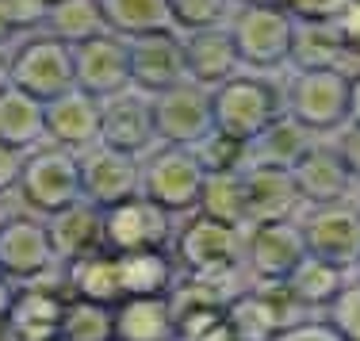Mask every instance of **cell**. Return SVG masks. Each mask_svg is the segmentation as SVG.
<instances>
[{
  "label": "cell",
  "instance_id": "1",
  "mask_svg": "<svg viewBox=\"0 0 360 341\" xmlns=\"http://www.w3.org/2000/svg\"><path fill=\"white\" fill-rule=\"evenodd\" d=\"M242 234L245 230L215 223L207 215H188V223L173 238V257L180 265V276L215 280V284H230L245 292L250 280L242 269Z\"/></svg>",
  "mask_w": 360,
  "mask_h": 341
},
{
  "label": "cell",
  "instance_id": "2",
  "mask_svg": "<svg viewBox=\"0 0 360 341\" xmlns=\"http://www.w3.org/2000/svg\"><path fill=\"white\" fill-rule=\"evenodd\" d=\"M295 12L272 0H245L230 15V35L242 54L245 73H276L291 65V46H295Z\"/></svg>",
  "mask_w": 360,
  "mask_h": 341
},
{
  "label": "cell",
  "instance_id": "3",
  "mask_svg": "<svg viewBox=\"0 0 360 341\" xmlns=\"http://www.w3.org/2000/svg\"><path fill=\"white\" fill-rule=\"evenodd\" d=\"M211 100H215V131L242 142L257 139L288 112L284 84H276L269 73H238L234 81L211 89Z\"/></svg>",
  "mask_w": 360,
  "mask_h": 341
},
{
  "label": "cell",
  "instance_id": "4",
  "mask_svg": "<svg viewBox=\"0 0 360 341\" xmlns=\"http://www.w3.org/2000/svg\"><path fill=\"white\" fill-rule=\"evenodd\" d=\"M349 77L345 70H291L284 84L288 115L314 139H333L349 123Z\"/></svg>",
  "mask_w": 360,
  "mask_h": 341
},
{
  "label": "cell",
  "instance_id": "5",
  "mask_svg": "<svg viewBox=\"0 0 360 341\" xmlns=\"http://www.w3.org/2000/svg\"><path fill=\"white\" fill-rule=\"evenodd\" d=\"M203 184H207V169L192 146H165L161 142L158 150L142 157V195L161 203L169 215H195Z\"/></svg>",
  "mask_w": 360,
  "mask_h": 341
},
{
  "label": "cell",
  "instance_id": "6",
  "mask_svg": "<svg viewBox=\"0 0 360 341\" xmlns=\"http://www.w3.org/2000/svg\"><path fill=\"white\" fill-rule=\"evenodd\" d=\"M20 195L27 203L31 215H54V211L70 207V203L84 200L81 188V153L62 150L54 142L31 150L27 165H23V181H20Z\"/></svg>",
  "mask_w": 360,
  "mask_h": 341
},
{
  "label": "cell",
  "instance_id": "7",
  "mask_svg": "<svg viewBox=\"0 0 360 341\" xmlns=\"http://www.w3.org/2000/svg\"><path fill=\"white\" fill-rule=\"evenodd\" d=\"M8 70H12V84L31 96H39L42 104L62 92L77 89V73H73V46H65L62 39L39 35L31 39H20L15 50L8 54Z\"/></svg>",
  "mask_w": 360,
  "mask_h": 341
},
{
  "label": "cell",
  "instance_id": "8",
  "mask_svg": "<svg viewBox=\"0 0 360 341\" xmlns=\"http://www.w3.org/2000/svg\"><path fill=\"white\" fill-rule=\"evenodd\" d=\"M0 272L15 288L46 284L50 276H62V261L50 242V230L42 215H12L0 230Z\"/></svg>",
  "mask_w": 360,
  "mask_h": 341
},
{
  "label": "cell",
  "instance_id": "9",
  "mask_svg": "<svg viewBox=\"0 0 360 341\" xmlns=\"http://www.w3.org/2000/svg\"><path fill=\"white\" fill-rule=\"evenodd\" d=\"M299 234H303V250L311 257L341 265L349 272L356 269V261H360V207H356V200L303 207Z\"/></svg>",
  "mask_w": 360,
  "mask_h": 341
},
{
  "label": "cell",
  "instance_id": "10",
  "mask_svg": "<svg viewBox=\"0 0 360 341\" xmlns=\"http://www.w3.org/2000/svg\"><path fill=\"white\" fill-rule=\"evenodd\" d=\"M307 257L303 234L295 223H257L242 234V269L250 288H280L291 269Z\"/></svg>",
  "mask_w": 360,
  "mask_h": 341
},
{
  "label": "cell",
  "instance_id": "11",
  "mask_svg": "<svg viewBox=\"0 0 360 341\" xmlns=\"http://www.w3.org/2000/svg\"><path fill=\"white\" fill-rule=\"evenodd\" d=\"M153 123H158V139L165 146H200L211 131H215V100L211 89L195 81H180L173 89L153 96Z\"/></svg>",
  "mask_w": 360,
  "mask_h": 341
},
{
  "label": "cell",
  "instance_id": "12",
  "mask_svg": "<svg viewBox=\"0 0 360 341\" xmlns=\"http://www.w3.org/2000/svg\"><path fill=\"white\" fill-rule=\"evenodd\" d=\"M173 219L150 195H134L127 203L104 211L108 223V250L111 253H139V250H173Z\"/></svg>",
  "mask_w": 360,
  "mask_h": 341
},
{
  "label": "cell",
  "instance_id": "13",
  "mask_svg": "<svg viewBox=\"0 0 360 341\" xmlns=\"http://www.w3.org/2000/svg\"><path fill=\"white\" fill-rule=\"evenodd\" d=\"M81 188L84 200L100 203L104 211L134 200V195H142V157L96 142L92 150L81 153Z\"/></svg>",
  "mask_w": 360,
  "mask_h": 341
},
{
  "label": "cell",
  "instance_id": "14",
  "mask_svg": "<svg viewBox=\"0 0 360 341\" xmlns=\"http://www.w3.org/2000/svg\"><path fill=\"white\" fill-rule=\"evenodd\" d=\"M100 115H104V142L108 146L139 153V157H146L150 150L161 146L150 92L131 84V89L115 92V96H104L100 100Z\"/></svg>",
  "mask_w": 360,
  "mask_h": 341
},
{
  "label": "cell",
  "instance_id": "15",
  "mask_svg": "<svg viewBox=\"0 0 360 341\" xmlns=\"http://www.w3.org/2000/svg\"><path fill=\"white\" fill-rule=\"evenodd\" d=\"M73 73L77 89L92 92L96 100L131 89V46H127V39L115 31H104V35L73 46Z\"/></svg>",
  "mask_w": 360,
  "mask_h": 341
},
{
  "label": "cell",
  "instance_id": "16",
  "mask_svg": "<svg viewBox=\"0 0 360 341\" xmlns=\"http://www.w3.org/2000/svg\"><path fill=\"white\" fill-rule=\"evenodd\" d=\"M131 46V84L150 96L188 81L184 65V35L180 31H153V35L127 39Z\"/></svg>",
  "mask_w": 360,
  "mask_h": 341
},
{
  "label": "cell",
  "instance_id": "17",
  "mask_svg": "<svg viewBox=\"0 0 360 341\" xmlns=\"http://www.w3.org/2000/svg\"><path fill=\"white\" fill-rule=\"evenodd\" d=\"M46 142L73 150V153H84L96 142H104L100 100L84 89H70L62 96L46 100Z\"/></svg>",
  "mask_w": 360,
  "mask_h": 341
},
{
  "label": "cell",
  "instance_id": "18",
  "mask_svg": "<svg viewBox=\"0 0 360 341\" xmlns=\"http://www.w3.org/2000/svg\"><path fill=\"white\" fill-rule=\"evenodd\" d=\"M42 219H46L50 242H54V250H58L62 269L108 250V223H104V207H100V203L77 200L70 207L54 211V215H42Z\"/></svg>",
  "mask_w": 360,
  "mask_h": 341
},
{
  "label": "cell",
  "instance_id": "19",
  "mask_svg": "<svg viewBox=\"0 0 360 341\" xmlns=\"http://www.w3.org/2000/svg\"><path fill=\"white\" fill-rule=\"evenodd\" d=\"M291 307L295 303L284 288H245L226 303V319L238 341H276L288 326H295Z\"/></svg>",
  "mask_w": 360,
  "mask_h": 341
},
{
  "label": "cell",
  "instance_id": "20",
  "mask_svg": "<svg viewBox=\"0 0 360 341\" xmlns=\"http://www.w3.org/2000/svg\"><path fill=\"white\" fill-rule=\"evenodd\" d=\"M65 288L27 284L15 288V300L4 314V326L12 341H58L62 337V314H65Z\"/></svg>",
  "mask_w": 360,
  "mask_h": 341
},
{
  "label": "cell",
  "instance_id": "21",
  "mask_svg": "<svg viewBox=\"0 0 360 341\" xmlns=\"http://www.w3.org/2000/svg\"><path fill=\"white\" fill-rule=\"evenodd\" d=\"M291 181H295L299 195H303L307 207H319V203H341L356 195V181L349 173V165L341 161V153L333 142H314L307 150V157L291 169Z\"/></svg>",
  "mask_w": 360,
  "mask_h": 341
},
{
  "label": "cell",
  "instance_id": "22",
  "mask_svg": "<svg viewBox=\"0 0 360 341\" xmlns=\"http://www.w3.org/2000/svg\"><path fill=\"white\" fill-rule=\"evenodd\" d=\"M184 65H188V81L203 84V89H219V84L234 81L238 73H245L230 27L184 35Z\"/></svg>",
  "mask_w": 360,
  "mask_h": 341
},
{
  "label": "cell",
  "instance_id": "23",
  "mask_svg": "<svg viewBox=\"0 0 360 341\" xmlns=\"http://www.w3.org/2000/svg\"><path fill=\"white\" fill-rule=\"evenodd\" d=\"M245 188H250V226L295 223L307 207L291 173L284 169H245Z\"/></svg>",
  "mask_w": 360,
  "mask_h": 341
},
{
  "label": "cell",
  "instance_id": "24",
  "mask_svg": "<svg viewBox=\"0 0 360 341\" xmlns=\"http://www.w3.org/2000/svg\"><path fill=\"white\" fill-rule=\"evenodd\" d=\"M349 280H353V272H349V269L330 265V261H319V257L307 253V257L291 269V276L280 288H284L288 300L295 303V311L326 314V311H330V303L341 295V288H345Z\"/></svg>",
  "mask_w": 360,
  "mask_h": 341
},
{
  "label": "cell",
  "instance_id": "25",
  "mask_svg": "<svg viewBox=\"0 0 360 341\" xmlns=\"http://www.w3.org/2000/svg\"><path fill=\"white\" fill-rule=\"evenodd\" d=\"M115 341H176L173 295H131L115 307Z\"/></svg>",
  "mask_w": 360,
  "mask_h": 341
},
{
  "label": "cell",
  "instance_id": "26",
  "mask_svg": "<svg viewBox=\"0 0 360 341\" xmlns=\"http://www.w3.org/2000/svg\"><path fill=\"white\" fill-rule=\"evenodd\" d=\"M62 288L73 300H92L104 307H119L127 300L123 292V269H119V253H96V257L73 261L62 269Z\"/></svg>",
  "mask_w": 360,
  "mask_h": 341
},
{
  "label": "cell",
  "instance_id": "27",
  "mask_svg": "<svg viewBox=\"0 0 360 341\" xmlns=\"http://www.w3.org/2000/svg\"><path fill=\"white\" fill-rule=\"evenodd\" d=\"M314 142L319 139H314L299 119H291L284 112L276 123L264 127L257 139H250V169H284V173H291V169L307 157V150H311Z\"/></svg>",
  "mask_w": 360,
  "mask_h": 341
},
{
  "label": "cell",
  "instance_id": "28",
  "mask_svg": "<svg viewBox=\"0 0 360 341\" xmlns=\"http://www.w3.org/2000/svg\"><path fill=\"white\" fill-rule=\"evenodd\" d=\"M0 142L23 153L46 146V104L31 92L8 84L0 92Z\"/></svg>",
  "mask_w": 360,
  "mask_h": 341
},
{
  "label": "cell",
  "instance_id": "29",
  "mask_svg": "<svg viewBox=\"0 0 360 341\" xmlns=\"http://www.w3.org/2000/svg\"><path fill=\"white\" fill-rule=\"evenodd\" d=\"M123 269V292L131 295H173L180 284V265L173 250H139V253H119Z\"/></svg>",
  "mask_w": 360,
  "mask_h": 341
},
{
  "label": "cell",
  "instance_id": "30",
  "mask_svg": "<svg viewBox=\"0 0 360 341\" xmlns=\"http://www.w3.org/2000/svg\"><path fill=\"white\" fill-rule=\"evenodd\" d=\"M345 58H349V42L341 39V31L330 20H299L295 23L291 70H341Z\"/></svg>",
  "mask_w": 360,
  "mask_h": 341
},
{
  "label": "cell",
  "instance_id": "31",
  "mask_svg": "<svg viewBox=\"0 0 360 341\" xmlns=\"http://www.w3.org/2000/svg\"><path fill=\"white\" fill-rule=\"evenodd\" d=\"M42 31L54 39H62L65 46H81V42L96 39L108 31V15L100 0H58L46 8Z\"/></svg>",
  "mask_w": 360,
  "mask_h": 341
},
{
  "label": "cell",
  "instance_id": "32",
  "mask_svg": "<svg viewBox=\"0 0 360 341\" xmlns=\"http://www.w3.org/2000/svg\"><path fill=\"white\" fill-rule=\"evenodd\" d=\"M195 215H207L215 223L250 226V188H245V173H207V184H203L200 195V211Z\"/></svg>",
  "mask_w": 360,
  "mask_h": 341
},
{
  "label": "cell",
  "instance_id": "33",
  "mask_svg": "<svg viewBox=\"0 0 360 341\" xmlns=\"http://www.w3.org/2000/svg\"><path fill=\"white\" fill-rule=\"evenodd\" d=\"M108 15V31L123 39L153 35V31H176L169 0H100Z\"/></svg>",
  "mask_w": 360,
  "mask_h": 341
},
{
  "label": "cell",
  "instance_id": "34",
  "mask_svg": "<svg viewBox=\"0 0 360 341\" xmlns=\"http://www.w3.org/2000/svg\"><path fill=\"white\" fill-rule=\"evenodd\" d=\"M58 341H115V307L92 300H65L62 337Z\"/></svg>",
  "mask_w": 360,
  "mask_h": 341
},
{
  "label": "cell",
  "instance_id": "35",
  "mask_svg": "<svg viewBox=\"0 0 360 341\" xmlns=\"http://www.w3.org/2000/svg\"><path fill=\"white\" fill-rule=\"evenodd\" d=\"M234 8H238V0H169L173 27L180 31V35L226 27L230 15H234Z\"/></svg>",
  "mask_w": 360,
  "mask_h": 341
},
{
  "label": "cell",
  "instance_id": "36",
  "mask_svg": "<svg viewBox=\"0 0 360 341\" xmlns=\"http://www.w3.org/2000/svg\"><path fill=\"white\" fill-rule=\"evenodd\" d=\"M195 153H200L207 173H245L250 169V142L234 139V134H222V131H211L195 146Z\"/></svg>",
  "mask_w": 360,
  "mask_h": 341
},
{
  "label": "cell",
  "instance_id": "37",
  "mask_svg": "<svg viewBox=\"0 0 360 341\" xmlns=\"http://www.w3.org/2000/svg\"><path fill=\"white\" fill-rule=\"evenodd\" d=\"M322 319L341 341H360V280L356 276L341 288V295L330 303V311Z\"/></svg>",
  "mask_w": 360,
  "mask_h": 341
},
{
  "label": "cell",
  "instance_id": "38",
  "mask_svg": "<svg viewBox=\"0 0 360 341\" xmlns=\"http://www.w3.org/2000/svg\"><path fill=\"white\" fill-rule=\"evenodd\" d=\"M23 165H27V153L0 142V195H15L23 181Z\"/></svg>",
  "mask_w": 360,
  "mask_h": 341
},
{
  "label": "cell",
  "instance_id": "39",
  "mask_svg": "<svg viewBox=\"0 0 360 341\" xmlns=\"http://www.w3.org/2000/svg\"><path fill=\"white\" fill-rule=\"evenodd\" d=\"M330 142L338 146L341 161L349 165V173H353V181H356V188H360V127H349V123H345Z\"/></svg>",
  "mask_w": 360,
  "mask_h": 341
},
{
  "label": "cell",
  "instance_id": "40",
  "mask_svg": "<svg viewBox=\"0 0 360 341\" xmlns=\"http://www.w3.org/2000/svg\"><path fill=\"white\" fill-rule=\"evenodd\" d=\"M276 341H341V337L326 326V319H299L295 326H288Z\"/></svg>",
  "mask_w": 360,
  "mask_h": 341
},
{
  "label": "cell",
  "instance_id": "41",
  "mask_svg": "<svg viewBox=\"0 0 360 341\" xmlns=\"http://www.w3.org/2000/svg\"><path fill=\"white\" fill-rule=\"evenodd\" d=\"M330 23L341 31V39L349 42V54H360V0H349Z\"/></svg>",
  "mask_w": 360,
  "mask_h": 341
},
{
  "label": "cell",
  "instance_id": "42",
  "mask_svg": "<svg viewBox=\"0 0 360 341\" xmlns=\"http://www.w3.org/2000/svg\"><path fill=\"white\" fill-rule=\"evenodd\" d=\"M345 4L349 0H295L291 12H295L299 20H333Z\"/></svg>",
  "mask_w": 360,
  "mask_h": 341
},
{
  "label": "cell",
  "instance_id": "43",
  "mask_svg": "<svg viewBox=\"0 0 360 341\" xmlns=\"http://www.w3.org/2000/svg\"><path fill=\"white\" fill-rule=\"evenodd\" d=\"M349 127H360V73L349 77Z\"/></svg>",
  "mask_w": 360,
  "mask_h": 341
},
{
  "label": "cell",
  "instance_id": "44",
  "mask_svg": "<svg viewBox=\"0 0 360 341\" xmlns=\"http://www.w3.org/2000/svg\"><path fill=\"white\" fill-rule=\"evenodd\" d=\"M12 39H15V23H12V15H8L4 0H0V50H4Z\"/></svg>",
  "mask_w": 360,
  "mask_h": 341
},
{
  "label": "cell",
  "instance_id": "45",
  "mask_svg": "<svg viewBox=\"0 0 360 341\" xmlns=\"http://www.w3.org/2000/svg\"><path fill=\"white\" fill-rule=\"evenodd\" d=\"M12 300H15V284L0 272V322H4V314H8V307H12Z\"/></svg>",
  "mask_w": 360,
  "mask_h": 341
},
{
  "label": "cell",
  "instance_id": "46",
  "mask_svg": "<svg viewBox=\"0 0 360 341\" xmlns=\"http://www.w3.org/2000/svg\"><path fill=\"white\" fill-rule=\"evenodd\" d=\"M8 84H12V70H8V58L0 54V92H4Z\"/></svg>",
  "mask_w": 360,
  "mask_h": 341
},
{
  "label": "cell",
  "instance_id": "47",
  "mask_svg": "<svg viewBox=\"0 0 360 341\" xmlns=\"http://www.w3.org/2000/svg\"><path fill=\"white\" fill-rule=\"evenodd\" d=\"M8 219H12V203H8V195H0V230L8 226Z\"/></svg>",
  "mask_w": 360,
  "mask_h": 341
},
{
  "label": "cell",
  "instance_id": "48",
  "mask_svg": "<svg viewBox=\"0 0 360 341\" xmlns=\"http://www.w3.org/2000/svg\"><path fill=\"white\" fill-rule=\"evenodd\" d=\"M272 4H284V8H291V4H295V0H272Z\"/></svg>",
  "mask_w": 360,
  "mask_h": 341
},
{
  "label": "cell",
  "instance_id": "49",
  "mask_svg": "<svg viewBox=\"0 0 360 341\" xmlns=\"http://www.w3.org/2000/svg\"><path fill=\"white\" fill-rule=\"evenodd\" d=\"M39 4H42V8H50V4H58V0H39Z\"/></svg>",
  "mask_w": 360,
  "mask_h": 341
},
{
  "label": "cell",
  "instance_id": "50",
  "mask_svg": "<svg viewBox=\"0 0 360 341\" xmlns=\"http://www.w3.org/2000/svg\"><path fill=\"white\" fill-rule=\"evenodd\" d=\"M353 276H356V280H360V261H356V269H353Z\"/></svg>",
  "mask_w": 360,
  "mask_h": 341
},
{
  "label": "cell",
  "instance_id": "51",
  "mask_svg": "<svg viewBox=\"0 0 360 341\" xmlns=\"http://www.w3.org/2000/svg\"><path fill=\"white\" fill-rule=\"evenodd\" d=\"M353 200H356V207H360V188H356V195H353Z\"/></svg>",
  "mask_w": 360,
  "mask_h": 341
},
{
  "label": "cell",
  "instance_id": "52",
  "mask_svg": "<svg viewBox=\"0 0 360 341\" xmlns=\"http://www.w3.org/2000/svg\"><path fill=\"white\" fill-rule=\"evenodd\" d=\"M238 4H245V0H238Z\"/></svg>",
  "mask_w": 360,
  "mask_h": 341
}]
</instances>
